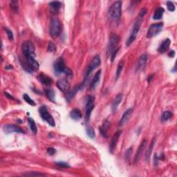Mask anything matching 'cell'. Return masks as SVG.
<instances>
[{
  "instance_id": "obj_1",
  "label": "cell",
  "mask_w": 177,
  "mask_h": 177,
  "mask_svg": "<svg viewBox=\"0 0 177 177\" xmlns=\"http://www.w3.org/2000/svg\"><path fill=\"white\" fill-rule=\"evenodd\" d=\"M141 23H142V18H138L136 21L135 22L134 24H133L132 29L131 30L130 34H129V36L127 38V42H126V46H130L134 42L135 39H136L138 32L140 31Z\"/></svg>"
},
{
  "instance_id": "obj_2",
  "label": "cell",
  "mask_w": 177,
  "mask_h": 177,
  "mask_svg": "<svg viewBox=\"0 0 177 177\" xmlns=\"http://www.w3.org/2000/svg\"><path fill=\"white\" fill-rule=\"evenodd\" d=\"M22 51L25 59L36 57L35 51V46L30 41H25L22 45Z\"/></svg>"
},
{
  "instance_id": "obj_3",
  "label": "cell",
  "mask_w": 177,
  "mask_h": 177,
  "mask_svg": "<svg viewBox=\"0 0 177 177\" xmlns=\"http://www.w3.org/2000/svg\"><path fill=\"white\" fill-rule=\"evenodd\" d=\"M122 1H117L113 3L109 10V15L112 20H119L122 14Z\"/></svg>"
},
{
  "instance_id": "obj_4",
  "label": "cell",
  "mask_w": 177,
  "mask_h": 177,
  "mask_svg": "<svg viewBox=\"0 0 177 177\" xmlns=\"http://www.w3.org/2000/svg\"><path fill=\"white\" fill-rule=\"evenodd\" d=\"M50 35L53 38L59 36L61 32V24L60 22L56 17H54L51 20L50 24Z\"/></svg>"
},
{
  "instance_id": "obj_5",
  "label": "cell",
  "mask_w": 177,
  "mask_h": 177,
  "mask_svg": "<svg viewBox=\"0 0 177 177\" xmlns=\"http://www.w3.org/2000/svg\"><path fill=\"white\" fill-rule=\"evenodd\" d=\"M120 40V37L118 36L117 34L111 33L110 39H109L108 46H107V51H108L109 53H110V55L118 48L117 46L119 44Z\"/></svg>"
},
{
  "instance_id": "obj_6",
  "label": "cell",
  "mask_w": 177,
  "mask_h": 177,
  "mask_svg": "<svg viewBox=\"0 0 177 177\" xmlns=\"http://www.w3.org/2000/svg\"><path fill=\"white\" fill-rule=\"evenodd\" d=\"M39 114H40L41 118H42L44 121H46L48 125H50L52 127H55V122L54 120L53 116L48 112L46 106H42L39 110Z\"/></svg>"
},
{
  "instance_id": "obj_7",
  "label": "cell",
  "mask_w": 177,
  "mask_h": 177,
  "mask_svg": "<svg viewBox=\"0 0 177 177\" xmlns=\"http://www.w3.org/2000/svg\"><path fill=\"white\" fill-rule=\"evenodd\" d=\"M163 26V24L162 22L152 24L148 29V33H147V37L148 38H152V37L156 36L162 31Z\"/></svg>"
},
{
  "instance_id": "obj_8",
  "label": "cell",
  "mask_w": 177,
  "mask_h": 177,
  "mask_svg": "<svg viewBox=\"0 0 177 177\" xmlns=\"http://www.w3.org/2000/svg\"><path fill=\"white\" fill-rule=\"evenodd\" d=\"M94 102H95V98L93 96H88L86 98V116H85V120L86 122H88L90 118V116L92 112V110H93L94 107Z\"/></svg>"
},
{
  "instance_id": "obj_9",
  "label": "cell",
  "mask_w": 177,
  "mask_h": 177,
  "mask_svg": "<svg viewBox=\"0 0 177 177\" xmlns=\"http://www.w3.org/2000/svg\"><path fill=\"white\" fill-rule=\"evenodd\" d=\"M53 69L54 71H55V73L57 75L65 72L67 67H66L65 60H64L63 57L58 58V59L55 60V62L53 64Z\"/></svg>"
},
{
  "instance_id": "obj_10",
  "label": "cell",
  "mask_w": 177,
  "mask_h": 177,
  "mask_svg": "<svg viewBox=\"0 0 177 177\" xmlns=\"http://www.w3.org/2000/svg\"><path fill=\"white\" fill-rule=\"evenodd\" d=\"M3 130L7 134L14 132L20 133H25V131L21 127H18V126L14 125V124H6L3 127Z\"/></svg>"
},
{
  "instance_id": "obj_11",
  "label": "cell",
  "mask_w": 177,
  "mask_h": 177,
  "mask_svg": "<svg viewBox=\"0 0 177 177\" xmlns=\"http://www.w3.org/2000/svg\"><path fill=\"white\" fill-rule=\"evenodd\" d=\"M148 63V55L147 54H143L139 58L138 63H137L136 67V71L138 72L144 70Z\"/></svg>"
},
{
  "instance_id": "obj_12",
  "label": "cell",
  "mask_w": 177,
  "mask_h": 177,
  "mask_svg": "<svg viewBox=\"0 0 177 177\" xmlns=\"http://www.w3.org/2000/svg\"><path fill=\"white\" fill-rule=\"evenodd\" d=\"M57 86L60 91L64 92V93H67V92L69 91L70 84H69V82L67 79L62 78L58 80Z\"/></svg>"
},
{
  "instance_id": "obj_13",
  "label": "cell",
  "mask_w": 177,
  "mask_h": 177,
  "mask_svg": "<svg viewBox=\"0 0 177 177\" xmlns=\"http://www.w3.org/2000/svg\"><path fill=\"white\" fill-rule=\"evenodd\" d=\"M120 134H121V131H118L114 133V135L113 136L112 140H111L110 145V153L113 154L115 151V149H116V146H117V143L118 139Z\"/></svg>"
},
{
  "instance_id": "obj_14",
  "label": "cell",
  "mask_w": 177,
  "mask_h": 177,
  "mask_svg": "<svg viewBox=\"0 0 177 177\" xmlns=\"http://www.w3.org/2000/svg\"><path fill=\"white\" fill-rule=\"evenodd\" d=\"M110 126V122L108 120L106 119L103 122V125H102L99 128L100 132L101 135L105 138H107L108 137V130Z\"/></svg>"
},
{
  "instance_id": "obj_15",
  "label": "cell",
  "mask_w": 177,
  "mask_h": 177,
  "mask_svg": "<svg viewBox=\"0 0 177 177\" xmlns=\"http://www.w3.org/2000/svg\"><path fill=\"white\" fill-rule=\"evenodd\" d=\"M37 80H38L41 83L44 84L46 86H51L53 82L52 78L51 77L46 76V75L41 73L37 76Z\"/></svg>"
},
{
  "instance_id": "obj_16",
  "label": "cell",
  "mask_w": 177,
  "mask_h": 177,
  "mask_svg": "<svg viewBox=\"0 0 177 177\" xmlns=\"http://www.w3.org/2000/svg\"><path fill=\"white\" fill-rule=\"evenodd\" d=\"M132 112H133V110L131 108L128 109V110H127L125 112H124L122 118H120V120L119 121L120 126H122V125H125V124L127 123V122H128V120H129V118H130L131 115V114H132Z\"/></svg>"
},
{
  "instance_id": "obj_17",
  "label": "cell",
  "mask_w": 177,
  "mask_h": 177,
  "mask_svg": "<svg viewBox=\"0 0 177 177\" xmlns=\"http://www.w3.org/2000/svg\"><path fill=\"white\" fill-rule=\"evenodd\" d=\"M146 146H147V140H143V142L141 143L140 145V147H139V148L138 149V150H137L136 154V155H135V158H134L135 163H136V162L138 161V160L140 159V156H142L143 153Z\"/></svg>"
},
{
  "instance_id": "obj_18",
  "label": "cell",
  "mask_w": 177,
  "mask_h": 177,
  "mask_svg": "<svg viewBox=\"0 0 177 177\" xmlns=\"http://www.w3.org/2000/svg\"><path fill=\"white\" fill-rule=\"evenodd\" d=\"M171 44V41L169 38H166L163 42H161V44H160L159 48H158V51L161 53H164L165 52H166L167 49L169 48V45Z\"/></svg>"
},
{
  "instance_id": "obj_19",
  "label": "cell",
  "mask_w": 177,
  "mask_h": 177,
  "mask_svg": "<svg viewBox=\"0 0 177 177\" xmlns=\"http://www.w3.org/2000/svg\"><path fill=\"white\" fill-rule=\"evenodd\" d=\"M122 97H123V96H122V93H118V95L115 97V98L114 100V101H113L112 105V110L113 111V112H115L117 111L118 106H119L120 103H121L122 100Z\"/></svg>"
},
{
  "instance_id": "obj_20",
  "label": "cell",
  "mask_w": 177,
  "mask_h": 177,
  "mask_svg": "<svg viewBox=\"0 0 177 177\" xmlns=\"http://www.w3.org/2000/svg\"><path fill=\"white\" fill-rule=\"evenodd\" d=\"M49 7L51 8V11L54 14H57V13L59 12L60 8L62 6V4L61 2L58 1H51V2L49 3Z\"/></svg>"
},
{
  "instance_id": "obj_21",
  "label": "cell",
  "mask_w": 177,
  "mask_h": 177,
  "mask_svg": "<svg viewBox=\"0 0 177 177\" xmlns=\"http://www.w3.org/2000/svg\"><path fill=\"white\" fill-rule=\"evenodd\" d=\"M100 76H101V70L100 69L96 73L95 76H94L93 80H92L91 82V85H90V88L91 89H94L96 88V87L98 86L99 82H100Z\"/></svg>"
},
{
  "instance_id": "obj_22",
  "label": "cell",
  "mask_w": 177,
  "mask_h": 177,
  "mask_svg": "<svg viewBox=\"0 0 177 177\" xmlns=\"http://www.w3.org/2000/svg\"><path fill=\"white\" fill-rule=\"evenodd\" d=\"M70 116L73 120H79L82 118V114L81 111L78 108H75L71 111Z\"/></svg>"
},
{
  "instance_id": "obj_23",
  "label": "cell",
  "mask_w": 177,
  "mask_h": 177,
  "mask_svg": "<svg viewBox=\"0 0 177 177\" xmlns=\"http://www.w3.org/2000/svg\"><path fill=\"white\" fill-rule=\"evenodd\" d=\"M45 94L47 98L52 103H55V93L54 90L51 88H47L45 89Z\"/></svg>"
},
{
  "instance_id": "obj_24",
  "label": "cell",
  "mask_w": 177,
  "mask_h": 177,
  "mask_svg": "<svg viewBox=\"0 0 177 177\" xmlns=\"http://www.w3.org/2000/svg\"><path fill=\"white\" fill-rule=\"evenodd\" d=\"M165 12V9L162 7H159L155 11V12L154 13L153 15V19L155 20H159L160 19L162 18L163 17V13Z\"/></svg>"
},
{
  "instance_id": "obj_25",
  "label": "cell",
  "mask_w": 177,
  "mask_h": 177,
  "mask_svg": "<svg viewBox=\"0 0 177 177\" xmlns=\"http://www.w3.org/2000/svg\"><path fill=\"white\" fill-rule=\"evenodd\" d=\"M81 88H82V87H81V86H80V85L75 86V87L73 88V89L71 90V91H69V92H68V93H67V99L69 100H70L72 99L75 96H76V94L77 92H78L80 89H81Z\"/></svg>"
},
{
  "instance_id": "obj_26",
  "label": "cell",
  "mask_w": 177,
  "mask_h": 177,
  "mask_svg": "<svg viewBox=\"0 0 177 177\" xmlns=\"http://www.w3.org/2000/svg\"><path fill=\"white\" fill-rule=\"evenodd\" d=\"M123 67H124V62L122 61V60H120V61L119 62V63H118V65L117 69H116V77H115V80H116V81L117 80L118 78H119L120 74H121L122 69H123Z\"/></svg>"
},
{
  "instance_id": "obj_27",
  "label": "cell",
  "mask_w": 177,
  "mask_h": 177,
  "mask_svg": "<svg viewBox=\"0 0 177 177\" xmlns=\"http://www.w3.org/2000/svg\"><path fill=\"white\" fill-rule=\"evenodd\" d=\"M28 122H29L30 128H31V130L32 131V132L36 134L37 132V126L36 124H35V121H34L33 119H32L31 118H28Z\"/></svg>"
},
{
  "instance_id": "obj_28",
  "label": "cell",
  "mask_w": 177,
  "mask_h": 177,
  "mask_svg": "<svg viewBox=\"0 0 177 177\" xmlns=\"http://www.w3.org/2000/svg\"><path fill=\"white\" fill-rule=\"evenodd\" d=\"M86 134L90 138L93 139L96 136V133H95V131H94L93 128L91 127V126H88L86 129Z\"/></svg>"
},
{
  "instance_id": "obj_29",
  "label": "cell",
  "mask_w": 177,
  "mask_h": 177,
  "mask_svg": "<svg viewBox=\"0 0 177 177\" xmlns=\"http://www.w3.org/2000/svg\"><path fill=\"white\" fill-rule=\"evenodd\" d=\"M172 117V112H169V111H166V112H164L163 113V114H162L161 120L163 122H165L167 121V120L170 119Z\"/></svg>"
},
{
  "instance_id": "obj_30",
  "label": "cell",
  "mask_w": 177,
  "mask_h": 177,
  "mask_svg": "<svg viewBox=\"0 0 177 177\" xmlns=\"http://www.w3.org/2000/svg\"><path fill=\"white\" fill-rule=\"evenodd\" d=\"M10 6H11V10H12L13 12L18 13L19 4L18 1H15V0H13V1H11L10 3Z\"/></svg>"
},
{
  "instance_id": "obj_31",
  "label": "cell",
  "mask_w": 177,
  "mask_h": 177,
  "mask_svg": "<svg viewBox=\"0 0 177 177\" xmlns=\"http://www.w3.org/2000/svg\"><path fill=\"white\" fill-rule=\"evenodd\" d=\"M23 98L25 102L28 103V104H29L30 105H31V106H35L36 105V103H35V102L33 100V99L31 98V97L29 96L28 94L24 93L23 96Z\"/></svg>"
},
{
  "instance_id": "obj_32",
  "label": "cell",
  "mask_w": 177,
  "mask_h": 177,
  "mask_svg": "<svg viewBox=\"0 0 177 177\" xmlns=\"http://www.w3.org/2000/svg\"><path fill=\"white\" fill-rule=\"evenodd\" d=\"M155 140H156L155 138H154V139L152 141L151 144H150V148H149V150H148V152H147V154H146V159H147V161H148V160L149 159V158L150 157V155H151V153H152V150H153V147H154V143H155Z\"/></svg>"
},
{
  "instance_id": "obj_33",
  "label": "cell",
  "mask_w": 177,
  "mask_h": 177,
  "mask_svg": "<svg viewBox=\"0 0 177 177\" xmlns=\"http://www.w3.org/2000/svg\"><path fill=\"white\" fill-rule=\"evenodd\" d=\"M56 49H57V48H56V46L53 42H48V46H47V51H48V52H50V53L55 52Z\"/></svg>"
},
{
  "instance_id": "obj_34",
  "label": "cell",
  "mask_w": 177,
  "mask_h": 177,
  "mask_svg": "<svg viewBox=\"0 0 177 177\" xmlns=\"http://www.w3.org/2000/svg\"><path fill=\"white\" fill-rule=\"evenodd\" d=\"M24 176H45L44 174H42V173L37 172H31L29 173H26V174H23Z\"/></svg>"
},
{
  "instance_id": "obj_35",
  "label": "cell",
  "mask_w": 177,
  "mask_h": 177,
  "mask_svg": "<svg viewBox=\"0 0 177 177\" xmlns=\"http://www.w3.org/2000/svg\"><path fill=\"white\" fill-rule=\"evenodd\" d=\"M131 153H132V148H129L125 152V160L127 161H129L130 160Z\"/></svg>"
},
{
  "instance_id": "obj_36",
  "label": "cell",
  "mask_w": 177,
  "mask_h": 177,
  "mask_svg": "<svg viewBox=\"0 0 177 177\" xmlns=\"http://www.w3.org/2000/svg\"><path fill=\"white\" fill-rule=\"evenodd\" d=\"M167 9L171 12H174L175 11V6L172 1H167Z\"/></svg>"
},
{
  "instance_id": "obj_37",
  "label": "cell",
  "mask_w": 177,
  "mask_h": 177,
  "mask_svg": "<svg viewBox=\"0 0 177 177\" xmlns=\"http://www.w3.org/2000/svg\"><path fill=\"white\" fill-rule=\"evenodd\" d=\"M5 30H6V31L7 36H8V39H10V40H13V38H14V36H13V32L11 31L10 29H7V28H6Z\"/></svg>"
},
{
  "instance_id": "obj_38",
  "label": "cell",
  "mask_w": 177,
  "mask_h": 177,
  "mask_svg": "<svg viewBox=\"0 0 177 177\" xmlns=\"http://www.w3.org/2000/svg\"><path fill=\"white\" fill-rule=\"evenodd\" d=\"M119 49H120V47H118L117 49H116V51H114L113 52L112 54H111V61H112V62L114 61L115 58H116V55H117V53H118V51H119Z\"/></svg>"
},
{
  "instance_id": "obj_39",
  "label": "cell",
  "mask_w": 177,
  "mask_h": 177,
  "mask_svg": "<svg viewBox=\"0 0 177 177\" xmlns=\"http://www.w3.org/2000/svg\"><path fill=\"white\" fill-rule=\"evenodd\" d=\"M146 13H147V9H146L145 8H143L140 10V13H139L138 18H143L145 15Z\"/></svg>"
},
{
  "instance_id": "obj_40",
  "label": "cell",
  "mask_w": 177,
  "mask_h": 177,
  "mask_svg": "<svg viewBox=\"0 0 177 177\" xmlns=\"http://www.w3.org/2000/svg\"><path fill=\"white\" fill-rule=\"evenodd\" d=\"M56 164H57L58 166L63 167V168H68V167H69V165L67 164V163H64V162H58Z\"/></svg>"
},
{
  "instance_id": "obj_41",
  "label": "cell",
  "mask_w": 177,
  "mask_h": 177,
  "mask_svg": "<svg viewBox=\"0 0 177 177\" xmlns=\"http://www.w3.org/2000/svg\"><path fill=\"white\" fill-rule=\"evenodd\" d=\"M47 153H48L51 156H53L56 153V150L54 148H48L47 149Z\"/></svg>"
},
{
  "instance_id": "obj_42",
  "label": "cell",
  "mask_w": 177,
  "mask_h": 177,
  "mask_svg": "<svg viewBox=\"0 0 177 177\" xmlns=\"http://www.w3.org/2000/svg\"><path fill=\"white\" fill-rule=\"evenodd\" d=\"M64 73H65V74L67 75V76H72V74H73L72 71H71V69H69V68H67V69H65V72H64Z\"/></svg>"
},
{
  "instance_id": "obj_43",
  "label": "cell",
  "mask_w": 177,
  "mask_h": 177,
  "mask_svg": "<svg viewBox=\"0 0 177 177\" xmlns=\"http://www.w3.org/2000/svg\"><path fill=\"white\" fill-rule=\"evenodd\" d=\"M174 55H175V51L173 50L171 51L168 53V56L169 58H174Z\"/></svg>"
},
{
  "instance_id": "obj_44",
  "label": "cell",
  "mask_w": 177,
  "mask_h": 177,
  "mask_svg": "<svg viewBox=\"0 0 177 177\" xmlns=\"http://www.w3.org/2000/svg\"><path fill=\"white\" fill-rule=\"evenodd\" d=\"M158 162H159V158H158L157 154H155V156H154V165L156 166L158 165Z\"/></svg>"
},
{
  "instance_id": "obj_45",
  "label": "cell",
  "mask_w": 177,
  "mask_h": 177,
  "mask_svg": "<svg viewBox=\"0 0 177 177\" xmlns=\"http://www.w3.org/2000/svg\"><path fill=\"white\" fill-rule=\"evenodd\" d=\"M4 94H5V96H6L7 98H9V99H12V100H14V98H13L12 96L11 95V94H9L8 93H7V92H4Z\"/></svg>"
},
{
  "instance_id": "obj_46",
  "label": "cell",
  "mask_w": 177,
  "mask_h": 177,
  "mask_svg": "<svg viewBox=\"0 0 177 177\" xmlns=\"http://www.w3.org/2000/svg\"><path fill=\"white\" fill-rule=\"evenodd\" d=\"M153 78H154V74L150 75V76L148 77V82H149V83H150V82H151V81H152V79H153Z\"/></svg>"
},
{
  "instance_id": "obj_47",
  "label": "cell",
  "mask_w": 177,
  "mask_h": 177,
  "mask_svg": "<svg viewBox=\"0 0 177 177\" xmlns=\"http://www.w3.org/2000/svg\"><path fill=\"white\" fill-rule=\"evenodd\" d=\"M18 121H19V122H18L19 123H22V121L21 120H18Z\"/></svg>"
}]
</instances>
